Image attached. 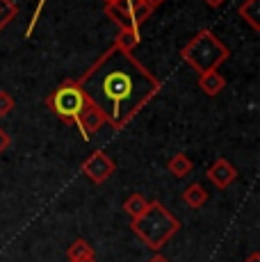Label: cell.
<instances>
[{
  "mask_svg": "<svg viewBox=\"0 0 260 262\" xmlns=\"http://www.w3.org/2000/svg\"><path fill=\"white\" fill-rule=\"evenodd\" d=\"M69 262H98L96 255H87V258H78V260H69Z\"/></svg>",
  "mask_w": 260,
  "mask_h": 262,
  "instance_id": "21",
  "label": "cell"
},
{
  "mask_svg": "<svg viewBox=\"0 0 260 262\" xmlns=\"http://www.w3.org/2000/svg\"><path fill=\"white\" fill-rule=\"evenodd\" d=\"M130 230L144 242V246L160 253V249L181 230V219L164 203L151 201L146 212L130 221Z\"/></svg>",
  "mask_w": 260,
  "mask_h": 262,
  "instance_id": "2",
  "label": "cell"
},
{
  "mask_svg": "<svg viewBox=\"0 0 260 262\" xmlns=\"http://www.w3.org/2000/svg\"><path fill=\"white\" fill-rule=\"evenodd\" d=\"M9 146H12V137H9V133L5 128H0V155L5 150H9Z\"/></svg>",
  "mask_w": 260,
  "mask_h": 262,
  "instance_id": "18",
  "label": "cell"
},
{
  "mask_svg": "<svg viewBox=\"0 0 260 262\" xmlns=\"http://www.w3.org/2000/svg\"><path fill=\"white\" fill-rule=\"evenodd\" d=\"M16 107V100L9 92H0V117H7V114L14 112Z\"/></svg>",
  "mask_w": 260,
  "mask_h": 262,
  "instance_id": "17",
  "label": "cell"
},
{
  "mask_svg": "<svg viewBox=\"0 0 260 262\" xmlns=\"http://www.w3.org/2000/svg\"><path fill=\"white\" fill-rule=\"evenodd\" d=\"M110 3H114V0H105V5H110Z\"/></svg>",
  "mask_w": 260,
  "mask_h": 262,
  "instance_id": "24",
  "label": "cell"
},
{
  "mask_svg": "<svg viewBox=\"0 0 260 262\" xmlns=\"http://www.w3.org/2000/svg\"><path fill=\"white\" fill-rule=\"evenodd\" d=\"M167 169L171 171L176 178H185L187 173H192L194 164H192V160H189L185 153H176V155H171V158H169Z\"/></svg>",
  "mask_w": 260,
  "mask_h": 262,
  "instance_id": "13",
  "label": "cell"
},
{
  "mask_svg": "<svg viewBox=\"0 0 260 262\" xmlns=\"http://www.w3.org/2000/svg\"><path fill=\"white\" fill-rule=\"evenodd\" d=\"M148 262H169L167 258H164V255H160V253H156V255H153V258L151 260H148Z\"/></svg>",
  "mask_w": 260,
  "mask_h": 262,
  "instance_id": "23",
  "label": "cell"
},
{
  "mask_svg": "<svg viewBox=\"0 0 260 262\" xmlns=\"http://www.w3.org/2000/svg\"><path fill=\"white\" fill-rule=\"evenodd\" d=\"M224 87H226V78L219 71H206L199 78V89L206 96H217L219 92H224Z\"/></svg>",
  "mask_w": 260,
  "mask_h": 262,
  "instance_id": "9",
  "label": "cell"
},
{
  "mask_svg": "<svg viewBox=\"0 0 260 262\" xmlns=\"http://www.w3.org/2000/svg\"><path fill=\"white\" fill-rule=\"evenodd\" d=\"M224 3H226V0H206V5H210V7H222Z\"/></svg>",
  "mask_w": 260,
  "mask_h": 262,
  "instance_id": "22",
  "label": "cell"
},
{
  "mask_svg": "<svg viewBox=\"0 0 260 262\" xmlns=\"http://www.w3.org/2000/svg\"><path fill=\"white\" fill-rule=\"evenodd\" d=\"M228 57H231V48L208 28L199 30L181 48V59L189 64L199 75L206 71H217Z\"/></svg>",
  "mask_w": 260,
  "mask_h": 262,
  "instance_id": "3",
  "label": "cell"
},
{
  "mask_svg": "<svg viewBox=\"0 0 260 262\" xmlns=\"http://www.w3.org/2000/svg\"><path fill=\"white\" fill-rule=\"evenodd\" d=\"M181 199H183V203L187 205V208L199 210V208H203V205L208 203V191H206V187H203V185L192 183L189 187H185Z\"/></svg>",
  "mask_w": 260,
  "mask_h": 262,
  "instance_id": "10",
  "label": "cell"
},
{
  "mask_svg": "<svg viewBox=\"0 0 260 262\" xmlns=\"http://www.w3.org/2000/svg\"><path fill=\"white\" fill-rule=\"evenodd\" d=\"M89 103L84 89L78 84V80L67 78L57 89L46 96V105L48 110L57 117L59 121H64L67 125H76L80 112L84 110V105Z\"/></svg>",
  "mask_w": 260,
  "mask_h": 262,
  "instance_id": "4",
  "label": "cell"
},
{
  "mask_svg": "<svg viewBox=\"0 0 260 262\" xmlns=\"http://www.w3.org/2000/svg\"><path fill=\"white\" fill-rule=\"evenodd\" d=\"M139 41H142V34L137 30H119V34L114 37V46L126 53H133L139 46Z\"/></svg>",
  "mask_w": 260,
  "mask_h": 262,
  "instance_id": "12",
  "label": "cell"
},
{
  "mask_svg": "<svg viewBox=\"0 0 260 262\" xmlns=\"http://www.w3.org/2000/svg\"><path fill=\"white\" fill-rule=\"evenodd\" d=\"M244 262H260V251H253V253L249 255V258L244 260Z\"/></svg>",
  "mask_w": 260,
  "mask_h": 262,
  "instance_id": "20",
  "label": "cell"
},
{
  "mask_svg": "<svg viewBox=\"0 0 260 262\" xmlns=\"http://www.w3.org/2000/svg\"><path fill=\"white\" fill-rule=\"evenodd\" d=\"M18 14V7L12 0H0V32L14 21V16Z\"/></svg>",
  "mask_w": 260,
  "mask_h": 262,
  "instance_id": "16",
  "label": "cell"
},
{
  "mask_svg": "<svg viewBox=\"0 0 260 262\" xmlns=\"http://www.w3.org/2000/svg\"><path fill=\"white\" fill-rule=\"evenodd\" d=\"M156 12L153 7H148L144 0H114V3L105 5V14L110 21L119 25V30H137L151 18V14Z\"/></svg>",
  "mask_w": 260,
  "mask_h": 262,
  "instance_id": "5",
  "label": "cell"
},
{
  "mask_svg": "<svg viewBox=\"0 0 260 262\" xmlns=\"http://www.w3.org/2000/svg\"><path fill=\"white\" fill-rule=\"evenodd\" d=\"M208 178H210V183H212L214 187L224 191V189L231 187L235 180H237V169H235L226 158H219V160H214V162L210 164Z\"/></svg>",
  "mask_w": 260,
  "mask_h": 262,
  "instance_id": "8",
  "label": "cell"
},
{
  "mask_svg": "<svg viewBox=\"0 0 260 262\" xmlns=\"http://www.w3.org/2000/svg\"><path fill=\"white\" fill-rule=\"evenodd\" d=\"M87 255H96V253H94V249H92V244H89L87 239L78 237V239H73L71 244H69V249H67V258L69 260L87 258Z\"/></svg>",
  "mask_w": 260,
  "mask_h": 262,
  "instance_id": "15",
  "label": "cell"
},
{
  "mask_svg": "<svg viewBox=\"0 0 260 262\" xmlns=\"http://www.w3.org/2000/svg\"><path fill=\"white\" fill-rule=\"evenodd\" d=\"M237 14L242 16L244 23H249L253 32H260V0H244L240 5Z\"/></svg>",
  "mask_w": 260,
  "mask_h": 262,
  "instance_id": "11",
  "label": "cell"
},
{
  "mask_svg": "<svg viewBox=\"0 0 260 262\" xmlns=\"http://www.w3.org/2000/svg\"><path fill=\"white\" fill-rule=\"evenodd\" d=\"M87 98L105 114L114 130L126 125L160 94V80L133 53L107 48L78 78Z\"/></svg>",
  "mask_w": 260,
  "mask_h": 262,
  "instance_id": "1",
  "label": "cell"
},
{
  "mask_svg": "<svg viewBox=\"0 0 260 262\" xmlns=\"http://www.w3.org/2000/svg\"><path fill=\"white\" fill-rule=\"evenodd\" d=\"M148 203H151V201H146L142 194H130L126 199V203H123V210H126V214L130 216V221H133V219H137V216H142L146 212Z\"/></svg>",
  "mask_w": 260,
  "mask_h": 262,
  "instance_id": "14",
  "label": "cell"
},
{
  "mask_svg": "<svg viewBox=\"0 0 260 262\" xmlns=\"http://www.w3.org/2000/svg\"><path fill=\"white\" fill-rule=\"evenodd\" d=\"M105 123H107L105 114L96 107V105L92 103V100H89V103L84 105V110L80 112V117H78V123H76V125L80 128V135H82L84 142H89V137H92L94 133H98V130H101Z\"/></svg>",
  "mask_w": 260,
  "mask_h": 262,
  "instance_id": "7",
  "label": "cell"
},
{
  "mask_svg": "<svg viewBox=\"0 0 260 262\" xmlns=\"http://www.w3.org/2000/svg\"><path fill=\"white\" fill-rule=\"evenodd\" d=\"M144 3H146L148 7H153V9H156V7H160V5H162V3H167V0H144Z\"/></svg>",
  "mask_w": 260,
  "mask_h": 262,
  "instance_id": "19",
  "label": "cell"
},
{
  "mask_svg": "<svg viewBox=\"0 0 260 262\" xmlns=\"http://www.w3.org/2000/svg\"><path fill=\"white\" fill-rule=\"evenodd\" d=\"M117 171V164L105 150H96L82 162V173L92 180L94 185H103L110 176Z\"/></svg>",
  "mask_w": 260,
  "mask_h": 262,
  "instance_id": "6",
  "label": "cell"
}]
</instances>
